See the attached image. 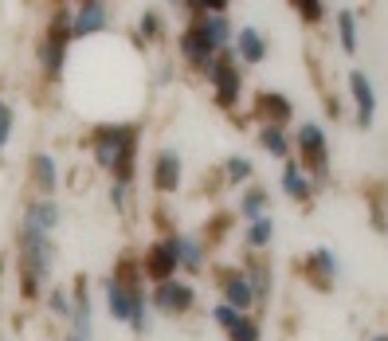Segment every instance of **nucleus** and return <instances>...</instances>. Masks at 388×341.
Segmentation results:
<instances>
[{"label":"nucleus","mask_w":388,"mask_h":341,"mask_svg":"<svg viewBox=\"0 0 388 341\" xmlns=\"http://www.w3.org/2000/svg\"><path fill=\"white\" fill-rule=\"evenodd\" d=\"M349 91H353V102H357V126L368 130L373 118H377V91H373V82H368L365 71H353V75H349Z\"/></svg>","instance_id":"nucleus-8"},{"label":"nucleus","mask_w":388,"mask_h":341,"mask_svg":"<svg viewBox=\"0 0 388 341\" xmlns=\"http://www.w3.org/2000/svg\"><path fill=\"white\" fill-rule=\"evenodd\" d=\"M208 79H212V94L224 110H231L239 102V91H243V79H239V67L231 63L228 51H220L216 59L208 63Z\"/></svg>","instance_id":"nucleus-2"},{"label":"nucleus","mask_w":388,"mask_h":341,"mask_svg":"<svg viewBox=\"0 0 388 341\" xmlns=\"http://www.w3.org/2000/svg\"><path fill=\"white\" fill-rule=\"evenodd\" d=\"M259 114L267 118V126H275V130H282L290 122V114H294V106H290L282 94H271V91H263L259 94Z\"/></svg>","instance_id":"nucleus-14"},{"label":"nucleus","mask_w":388,"mask_h":341,"mask_svg":"<svg viewBox=\"0 0 388 341\" xmlns=\"http://www.w3.org/2000/svg\"><path fill=\"white\" fill-rule=\"evenodd\" d=\"M141 275H150L153 282H169L177 275V251H173V240H157L145 247L141 255Z\"/></svg>","instance_id":"nucleus-4"},{"label":"nucleus","mask_w":388,"mask_h":341,"mask_svg":"<svg viewBox=\"0 0 388 341\" xmlns=\"http://www.w3.org/2000/svg\"><path fill=\"white\" fill-rule=\"evenodd\" d=\"M306 275H310V282H314V286H322V291L338 279V259L329 255V247H318L314 255H310V259H306Z\"/></svg>","instance_id":"nucleus-11"},{"label":"nucleus","mask_w":388,"mask_h":341,"mask_svg":"<svg viewBox=\"0 0 388 341\" xmlns=\"http://www.w3.org/2000/svg\"><path fill=\"white\" fill-rule=\"evenodd\" d=\"M282 189H287L290 201H310V192H314V181L302 173V165L294 157H290L287 169H282Z\"/></svg>","instance_id":"nucleus-16"},{"label":"nucleus","mask_w":388,"mask_h":341,"mask_svg":"<svg viewBox=\"0 0 388 341\" xmlns=\"http://www.w3.org/2000/svg\"><path fill=\"white\" fill-rule=\"evenodd\" d=\"M71 306H75V302H71L63 291H51V310L59 314V318H71Z\"/></svg>","instance_id":"nucleus-28"},{"label":"nucleus","mask_w":388,"mask_h":341,"mask_svg":"<svg viewBox=\"0 0 388 341\" xmlns=\"http://www.w3.org/2000/svg\"><path fill=\"white\" fill-rule=\"evenodd\" d=\"M20 263H24V294H36L40 282L51 275L55 267V247L43 231L20 224Z\"/></svg>","instance_id":"nucleus-1"},{"label":"nucleus","mask_w":388,"mask_h":341,"mask_svg":"<svg viewBox=\"0 0 388 341\" xmlns=\"http://www.w3.org/2000/svg\"><path fill=\"white\" fill-rule=\"evenodd\" d=\"M153 189L157 192H177L180 189V153L161 150L153 161Z\"/></svg>","instance_id":"nucleus-9"},{"label":"nucleus","mask_w":388,"mask_h":341,"mask_svg":"<svg viewBox=\"0 0 388 341\" xmlns=\"http://www.w3.org/2000/svg\"><path fill=\"white\" fill-rule=\"evenodd\" d=\"M299 150L306 157V165L314 173H326V157H329V145H326V130H322L318 122H306L299 126Z\"/></svg>","instance_id":"nucleus-6"},{"label":"nucleus","mask_w":388,"mask_h":341,"mask_svg":"<svg viewBox=\"0 0 388 341\" xmlns=\"http://www.w3.org/2000/svg\"><path fill=\"white\" fill-rule=\"evenodd\" d=\"M299 16H302V20H310V24H318L326 12H322V4H299Z\"/></svg>","instance_id":"nucleus-30"},{"label":"nucleus","mask_w":388,"mask_h":341,"mask_svg":"<svg viewBox=\"0 0 388 341\" xmlns=\"http://www.w3.org/2000/svg\"><path fill=\"white\" fill-rule=\"evenodd\" d=\"M180 55H185V59H189L192 67H204V71H208V63H212V59H216V55H212V51L204 48V43H200V36H196V28H192V24H189L185 31H180Z\"/></svg>","instance_id":"nucleus-18"},{"label":"nucleus","mask_w":388,"mask_h":341,"mask_svg":"<svg viewBox=\"0 0 388 341\" xmlns=\"http://www.w3.org/2000/svg\"><path fill=\"white\" fill-rule=\"evenodd\" d=\"M239 212H243V220H259V216H267V192H263V189H247V192H243V201H239Z\"/></svg>","instance_id":"nucleus-21"},{"label":"nucleus","mask_w":388,"mask_h":341,"mask_svg":"<svg viewBox=\"0 0 388 341\" xmlns=\"http://www.w3.org/2000/svg\"><path fill=\"white\" fill-rule=\"evenodd\" d=\"M228 338H231V341H259V338H263V333H259V326H255V321H251V318H243V321H239V326H236V330L228 333Z\"/></svg>","instance_id":"nucleus-26"},{"label":"nucleus","mask_w":388,"mask_h":341,"mask_svg":"<svg viewBox=\"0 0 388 341\" xmlns=\"http://www.w3.org/2000/svg\"><path fill=\"white\" fill-rule=\"evenodd\" d=\"M138 28H141V40H161V16L157 12H141V20H138Z\"/></svg>","instance_id":"nucleus-25"},{"label":"nucleus","mask_w":388,"mask_h":341,"mask_svg":"<svg viewBox=\"0 0 388 341\" xmlns=\"http://www.w3.org/2000/svg\"><path fill=\"white\" fill-rule=\"evenodd\" d=\"M24 224L48 235V231L59 224V204L48 201V196H43V201H36V204H28V212H24Z\"/></svg>","instance_id":"nucleus-15"},{"label":"nucleus","mask_w":388,"mask_h":341,"mask_svg":"<svg viewBox=\"0 0 388 341\" xmlns=\"http://www.w3.org/2000/svg\"><path fill=\"white\" fill-rule=\"evenodd\" d=\"M373 341H388V333H380V338H373Z\"/></svg>","instance_id":"nucleus-31"},{"label":"nucleus","mask_w":388,"mask_h":341,"mask_svg":"<svg viewBox=\"0 0 388 341\" xmlns=\"http://www.w3.org/2000/svg\"><path fill=\"white\" fill-rule=\"evenodd\" d=\"M8 133H12V110L0 102V150H4V141H8Z\"/></svg>","instance_id":"nucleus-29"},{"label":"nucleus","mask_w":388,"mask_h":341,"mask_svg":"<svg viewBox=\"0 0 388 341\" xmlns=\"http://www.w3.org/2000/svg\"><path fill=\"white\" fill-rule=\"evenodd\" d=\"M110 204H114L118 212H126L129 208V184H122V181L110 184Z\"/></svg>","instance_id":"nucleus-27"},{"label":"nucleus","mask_w":388,"mask_h":341,"mask_svg":"<svg viewBox=\"0 0 388 341\" xmlns=\"http://www.w3.org/2000/svg\"><path fill=\"white\" fill-rule=\"evenodd\" d=\"M236 51L243 63H263L267 59V40L259 28H239L236 31Z\"/></svg>","instance_id":"nucleus-13"},{"label":"nucleus","mask_w":388,"mask_h":341,"mask_svg":"<svg viewBox=\"0 0 388 341\" xmlns=\"http://www.w3.org/2000/svg\"><path fill=\"white\" fill-rule=\"evenodd\" d=\"M338 31H341V48L353 55V51H357V16H353L349 8L338 12Z\"/></svg>","instance_id":"nucleus-22"},{"label":"nucleus","mask_w":388,"mask_h":341,"mask_svg":"<svg viewBox=\"0 0 388 341\" xmlns=\"http://www.w3.org/2000/svg\"><path fill=\"white\" fill-rule=\"evenodd\" d=\"M259 145H263V150H267L271 157L290 161V141H287V133L275 130V126H263V130H259Z\"/></svg>","instance_id":"nucleus-20"},{"label":"nucleus","mask_w":388,"mask_h":341,"mask_svg":"<svg viewBox=\"0 0 388 341\" xmlns=\"http://www.w3.org/2000/svg\"><path fill=\"white\" fill-rule=\"evenodd\" d=\"M212 318H216V326H220V330H228V333H231V330L239 326V321L247 318V314H239V310H231L228 302H220L216 310H212Z\"/></svg>","instance_id":"nucleus-23"},{"label":"nucleus","mask_w":388,"mask_h":341,"mask_svg":"<svg viewBox=\"0 0 388 341\" xmlns=\"http://www.w3.org/2000/svg\"><path fill=\"white\" fill-rule=\"evenodd\" d=\"M271 240H275V220H271V216H259V220H247V228H243V243H247V247L263 251Z\"/></svg>","instance_id":"nucleus-19"},{"label":"nucleus","mask_w":388,"mask_h":341,"mask_svg":"<svg viewBox=\"0 0 388 341\" xmlns=\"http://www.w3.org/2000/svg\"><path fill=\"white\" fill-rule=\"evenodd\" d=\"M173 251H177V267L196 275L204 267V243L196 235H173Z\"/></svg>","instance_id":"nucleus-12"},{"label":"nucleus","mask_w":388,"mask_h":341,"mask_svg":"<svg viewBox=\"0 0 388 341\" xmlns=\"http://www.w3.org/2000/svg\"><path fill=\"white\" fill-rule=\"evenodd\" d=\"M110 24V8L99 0H87L75 16H71V40H87V36H99Z\"/></svg>","instance_id":"nucleus-7"},{"label":"nucleus","mask_w":388,"mask_h":341,"mask_svg":"<svg viewBox=\"0 0 388 341\" xmlns=\"http://www.w3.org/2000/svg\"><path fill=\"white\" fill-rule=\"evenodd\" d=\"M220 286H224V302H228L231 310H239V314H247V310H251L255 294H251V282L243 279V271H228Z\"/></svg>","instance_id":"nucleus-10"},{"label":"nucleus","mask_w":388,"mask_h":341,"mask_svg":"<svg viewBox=\"0 0 388 341\" xmlns=\"http://www.w3.org/2000/svg\"><path fill=\"white\" fill-rule=\"evenodd\" d=\"M67 341H79V338H67Z\"/></svg>","instance_id":"nucleus-32"},{"label":"nucleus","mask_w":388,"mask_h":341,"mask_svg":"<svg viewBox=\"0 0 388 341\" xmlns=\"http://www.w3.org/2000/svg\"><path fill=\"white\" fill-rule=\"evenodd\" d=\"M192 302H196V291L189 282H177V279L157 282V291H153V306L165 314H185V310H192Z\"/></svg>","instance_id":"nucleus-5"},{"label":"nucleus","mask_w":388,"mask_h":341,"mask_svg":"<svg viewBox=\"0 0 388 341\" xmlns=\"http://www.w3.org/2000/svg\"><path fill=\"white\" fill-rule=\"evenodd\" d=\"M134 138H138L134 126H99L94 138H90V145H94V161H99L102 169H114L118 157H122V150H126Z\"/></svg>","instance_id":"nucleus-3"},{"label":"nucleus","mask_w":388,"mask_h":341,"mask_svg":"<svg viewBox=\"0 0 388 341\" xmlns=\"http://www.w3.org/2000/svg\"><path fill=\"white\" fill-rule=\"evenodd\" d=\"M31 177H36L40 192L51 201V192L59 189V169H55V157H48V153H36V157H31Z\"/></svg>","instance_id":"nucleus-17"},{"label":"nucleus","mask_w":388,"mask_h":341,"mask_svg":"<svg viewBox=\"0 0 388 341\" xmlns=\"http://www.w3.org/2000/svg\"><path fill=\"white\" fill-rule=\"evenodd\" d=\"M224 173H228V181H231V184H243V181L251 177V161H247V157H228Z\"/></svg>","instance_id":"nucleus-24"}]
</instances>
